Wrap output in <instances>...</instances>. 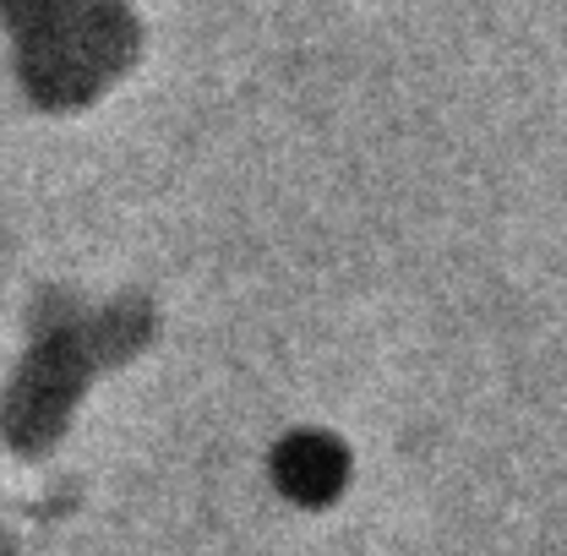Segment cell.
Returning a JSON list of instances; mask_svg holds the SVG:
<instances>
[{
    "instance_id": "1",
    "label": "cell",
    "mask_w": 567,
    "mask_h": 556,
    "mask_svg": "<svg viewBox=\"0 0 567 556\" xmlns=\"http://www.w3.org/2000/svg\"><path fill=\"white\" fill-rule=\"evenodd\" d=\"M339 481H344V464H339L333 447L306 442L300 453H284V486L295 491V496H328Z\"/></svg>"
}]
</instances>
